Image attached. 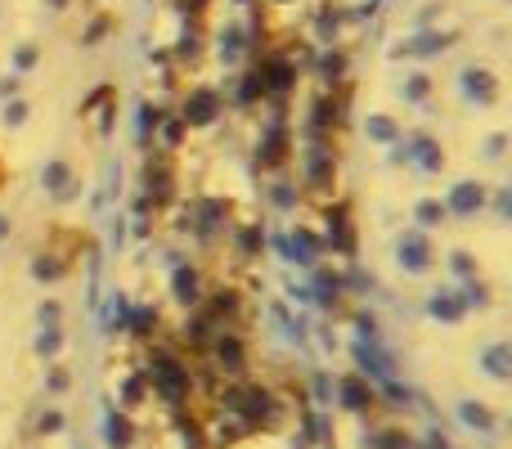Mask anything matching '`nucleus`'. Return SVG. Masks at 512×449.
I'll return each instance as SVG.
<instances>
[{"label":"nucleus","mask_w":512,"mask_h":449,"mask_svg":"<svg viewBox=\"0 0 512 449\" xmlns=\"http://www.w3.org/2000/svg\"><path fill=\"white\" fill-rule=\"evenodd\" d=\"M0 180H5V167H0Z\"/></svg>","instance_id":"1"}]
</instances>
